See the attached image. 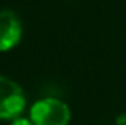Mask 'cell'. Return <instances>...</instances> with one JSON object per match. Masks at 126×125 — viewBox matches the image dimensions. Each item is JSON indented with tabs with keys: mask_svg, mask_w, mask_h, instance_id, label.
Segmentation results:
<instances>
[{
	"mask_svg": "<svg viewBox=\"0 0 126 125\" xmlns=\"http://www.w3.org/2000/svg\"><path fill=\"white\" fill-rule=\"evenodd\" d=\"M25 107V96L18 83L0 77V119H16Z\"/></svg>",
	"mask_w": 126,
	"mask_h": 125,
	"instance_id": "2",
	"label": "cell"
},
{
	"mask_svg": "<svg viewBox=\"0 0 126 125\" xmlns=\"http://www.w3.org/2000/svg\"><path fill=\"white\" fill-rule=\"evenodd\" d=\"M116 125H126V113H120L116 118Z\"/></svg>",
	"mask_w": 126,
	"mask_h": 125,
	"instance_id": "5",
	"label": "cell"
},
{
	"mask_svg": "<svg viewBox=\"0 0 126 125\" xmlns=\"http://www.w3.org/2000/svg\"><path fill=\"white\" fill-rule=\"evenodd\" d=\"M30 119L35 125H67L70 121V109L62 100L43 99L31 107Z\"/></svg>",
	"mask_w": 126,
	"mask_h": 125,
	"instance_id": "1",
	"label": "cell"
},
{
	"mask_svg": "<svg viewBox=\"0 0 126 125\" xmlns=\"http://www.w3.org/2000/svg\"><path fill=\"white\" fill-rule=\"evenodd\" d=\"M22 37L19 18L12 10H0V52L13 49Z\"/></svg>",
	"mask_w": 126,
	"mask_h": 125,
	"instance_id": "3",
	"label": "cell"
},
{
	"mask_svg": "<svg viewBox=\"0 0 126 125\" xmlns=\"http://www.w3.org/2000/svg\"><path fill=\"white\" fill-rule=\"evenodd\" d=\"M12 125H35V124L32 122L31 119H25V118H16V119H13Z\"/></svg>",
	"mask_w": 126,
	"mask_h": 125,
	"instance_id": "4",
	"label": "cell"
}]
</instances>
